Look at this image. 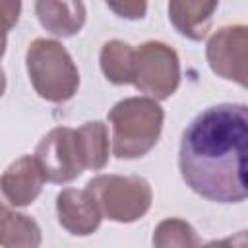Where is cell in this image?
<instances>
[{"label":"cell","instance_id":"obj_1","mask_svg":"<svg viewBox=\"0 0 248 248\" xmlns=\"http://www.w3.org/2000/svg\"><path fill=\"white\" fill-rule=\"evenodd\" d=\"M248 107L221 103L202 110L184 130L178 167L184 182L202 198L238 203L248 196Z\"/></svg>","mask_w":248,"mask_h":248},{"label":"cell","instance_id":"obj_2","mask_svg":"<svg viewBox=\"0 0 248 248\" xmlns=\"http://www.w3.org/2000/svg\"><path fill=\"white\" fill-rule=\"evenodd\" d=\"M165 110L149 97H128L118 101L110 112L112 153L118 159H138L149 153L161 136Z\"/></svg>","mask_w":248,"mask_h":248},{"label":"cell","instance_id":"obj_3","mask_svg":"<svg viewBox=\"0 0 248 248\" xmlns=\"http://www.w3.org/2000/svg\"><path fill=\"white\" fill-rule=\"evenodd\" d=\"M25 64L39 97L50 103H64L76 95L79 72L62 43L54 39H35L27 48Z\"/></svg>","mask_w":248,"mask_h":248},{"label":"cell","instance_id":"obj_4","mask_svg":"<svg viewBox=\"0 0 248 248\" xmlns=\"http://www.w3.org/2000/svg\"><path fill=\"white\" fill-rule=\"evenodd\" d=\"M85 190L93 196L103 217L116 223H134L141 219L153 200L149 182L143 176L99 174L93 176Z\"/></svg>","mask_w":248,"mask_h":248},{"label":"cell","instance_id":"obj_5","mask_svg":"<svg viewBox=\"0 0 248 248\" xmlns=\"http://www.w3.org/2000/svg\"><path fill=\"white\" fill-rule=\"evenodd\" d=\"M153 101L169 99L180 83V62L174 48L161 41H147L134 48V81Z\"/></svg>","mask_w":248,"mask_h":248},{"label":"cell","instance_id":"obj_6","mask_svg":"<svg viewBox=\"0 0 248 248\" xmlns=\"http://www.w3.org/2000/svg\"><path fill=\"white\" fill-rule=\"evenodd\" d=\"M35 161L43 170L45 180L64 184L83 172V159L74 128H52L35 149Z\"/></svg>","mask_w":248,"mask_h":248},{"label":"cell","instance_id":"obj_7","mask_svg":"<svg viewBox=\"0 0 248 248\" xmlns=\"http://www.w3.org/2000/svg\"><path fill=\"white\" fill-rule=\"evenodd\" d=\"M246 46L248 29L244 25H227L217 29L205 46L209 68L219 78L246 87Z\"/></svg>","mask_w":248,"mask_h":248},{"label":"cell","instance_id":"obj_8","mask_svg":"<svg viewBox=\"0 0 248 248\" xmlns=\"http://www.w3.org/2000/svg\"><path fill=\"white\" fill-rule=\"evenodd\" d=\"M58 223L76 236L93 234L101 225V211L87 190L64 188L56 196Z\"/></svg>","mask_w":248,"mask_h":248},{"label":"cell","instance_id":"obj_9","mask_svg":"<svg viewBox=\"0 0 248 248\" xmlns=\"http://www.w3.org/2000/svg\"><path fill=\"white\" fill-rule=\"evenodd\" d=\"M45 184L41 167L33 155L16 159L0 176V190L6 202L14 207H25L37 200Z\"/></svg>","mask_w":248,"mask_h":248},{"label":"cell","instance_id":"obj_10","mask_svg":"<svg viewBox=\"0 0 248 248\" xmlns=\"http://www.w3.org/2000/svg\"><path fill=\"white\" fill-rule=\"evenodd\" d=\"M35 14H37L41 25L56 37H72L85 23L83 2L39 0L35 4Z\"/></svg>","mask_w":248,"mask_h":248},{"label":"cell","instance_id":"obj_11","mask_svg":"<svg viewBox=\"0 0 248 248\" xmlns=\"http://www.w3.org/2000/svg\"><path fill=\"white\" fill-rule=\"evenodd\" d=\"M219 2H190V0H174L169 4V19L176 27V31L192 41H202L211 25L213 12Z\"/></svg>","mask_w":248,"mask_h":248},{"label":"cell","instance_id":"obj_12","mask_svg":"<svg viewBox=\"0 0 248 248\" xmlns=\"http://www.w3.org/2000/svg\"><path fill=\"white\" fill-rule=\"evenodd\" d=\"M101 70L105 78L114 85H128L134 81V48L118 39H112L103 45Z\"/></svg>","mask_w":248,"mask_h":248},{"label":"cell","instance_id":"obj_13","mask_svg":"<svg viewBox=\"0 0 248 248\" xmlns=\"http://www.w3.org/2000/svg\"><path fill=\"white\" fill-rule=\"evenodd\" d=\"M76 136H78L83 167L91 170H101L108 161V147H110L107 124H103L101 120L85 122L76 130Z\"/></svg>","mask_w":248,"mask_h":248},{"label":"cell","instance_id":"obj_14","mask_svg":"<svg viewBox=\"0 0 248 248\" xmlns=\"http://www.w3.org/2000/svg\"><path fill=\"white\" fill-rule=\"evenodd\" d=\"M41 229L35 219L25 213L10 211L0 225V246L2 248H39Z\"/></svg>","mask_w":248,"mask_h":248},{"label":"cell","instance_id":"obj_15","mask_svg":"<svg viewBox=\"0 0 248 248\" xmlns=\"http://www.w3.org/2000/svg\"><path fill=\"white\" fill-rule=\"evenodd\" d=\"M153 248H202V240L188 221L169 217L155 227Z\"/></svg>","mask_w":248,"mask_h":248},{"label":"cell","instance_id":"obj_16","mask_svg":"<svg viewBox=\"0 0 248 248\" xmlns=\"http://www.w3.org/2000/svg\"><path fill=\"white\" fill-rule=\"evenodd\" d=\"M21 12V2L14 0H0V39L6 41L8 31L17 23Z\"/></svg>","mask_w":248,"mask_h":248},{"label":"cell","instance_id":"obj_17","mask_svg":"<svg viewBox=\"0 0 248 248\" xmlns=\"http://www.w3.org/2000/svg\"><path fill=\"white\" fill-rule=\"evenodd\" d=\"M107 6L112 12H116L120 17H126V19H140V17H143V14L147 10L145 2H108Z\"/></svg>","mask_w":248,"mask_h":248},{"label":"cell","instance_id":"obj_18","mask_svg":"<svg viewBox=\"0 0 248 248\" xmlns=\"http://www.w3.org/2000/svg\"><path fill=\"white\" fill-rule=\"evenodd\" d=\"M202 248H248V236H246V231H238L232 236H227L221 240H211Z\"/></svg>","mask_w":248,"mask_h":248},{"label":"cell","instance_id":"obj_19","mask_svg":"<svg viewBox=\"0 0 248 248\" xmlns=\"http://www.w3.org/2000/svg\"><path fill=\"white\" fill-rule=\"evenodd\" d=\"M10 211H12V209H10V203L6 202V198H4V194H2V190H0V225H2L4 217H6Z\"/></svg>","mask_w":248,"mask_h":248}]
</instances>
